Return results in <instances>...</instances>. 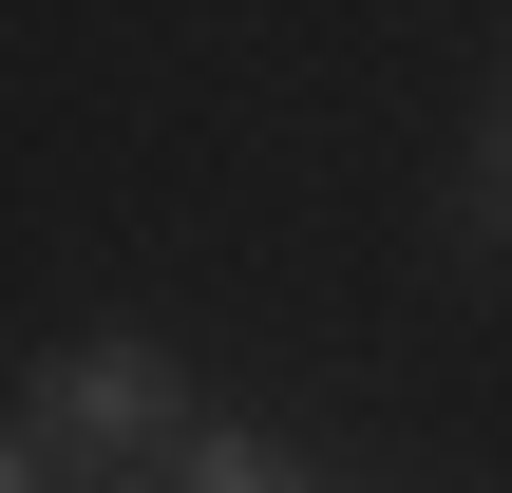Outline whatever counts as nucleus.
I'll use <instances>...</instances> for the list:
<instances>
[{"label": "nucleus", "mask_w": 512, "mask_h": 493, "mask_svg": "<svg viewBox=\"0 0 512 493\" xmlns=\"http://www.w3.org/2000/svg\"><path fill=\"white\" fill-rule=\"evenodd\" d=\"M19 437H38L57 475H76V456H114V475H133V456H190L209 418L171 399V361H152V342H76V361L38 380V418H19Z\"/></svg>", "instance_id": "f257e3e1"}, {"label": "nucleus", "mask_w": 512, "mask_h": 493, "mask_svg": "<svg viewBox=\"0 0 512 493\" xmlns=\"http://www.w3.org/2000/svg\"><path fill=\"white\" fill-rule=\"evenodd\" d=\"M171 493H323V475H304L285 437H228V418H209V437L171 456Z\"/></svg>", "instance_id": "f03ea898"}, {"label": "nucleus", "mask_w": 512, "mask_h": 493, "mask_svg": "<svg viewBox=\"0 0 512 493\" xmlns=\"http://www.w3.org/2000/svg\"><path fill=\"white\" fill-rule=\"evenodd\" d=\"M475 228L512 247V114H494V152H475Z\"/></svg>", "instance_id": "7ed1b4c3"}]
</instances>
